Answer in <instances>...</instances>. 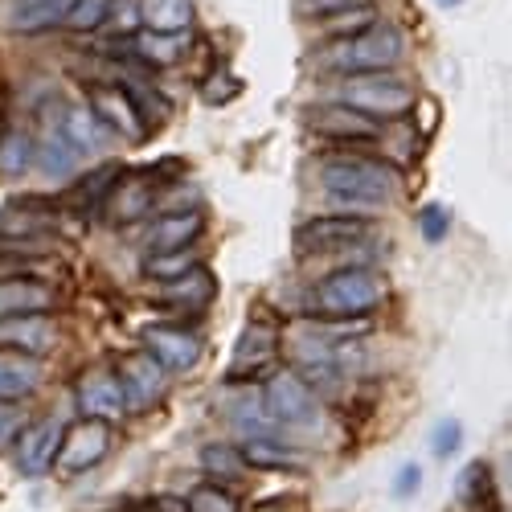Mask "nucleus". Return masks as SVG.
<instances>
[{"mask_svg":"<svg viewBox=\"0 0 512 512\" xmlns=\"http://www.w3.org/2000/svg\"><path fill=\"white\" fill-rule=\"evenodd\" d=\"M320 185L332 193L336 213L373 218L394 193H402V173L390 160L361 156V148H336V156L320 164Z\"/></svg>","mask_w":512,"mask_h":512,"instance_id":"obj_1","label":"nucleus"},{"mask_svg":"<svg viewBox=\"0 0 512 512\" xmlns=\"http://www.w3.org/2000/svg\"><path fill=\"white\" fill-rule=\"evenodd\" d=\"M406 58V37L402 29L377 21L365 33H353L345 41H328L316 54V66L336 74V78H357V74H386L398 70V62Z\"/></svg>","mask_w":512,"mask_h":512,"instance_id":"obj_2","label":"nucleus"},{"mask_svg":"<svg viewBox=\"0 0 512 512\" xmlns=\"http://www.w3.org/2000/svg\"><path fill=\"white\" fill-rule=\"evenodd\" d=\"M390 300V279L373 267H336L312 287V312L324 320H361Z\"/></svg>","mask_w":512,"mask_h":512,"instance_id":"obj_3","label":"nucleus"},{"mask_svg":"<svg viewBox=\"0 0 512 512\" xmlns=\"http://www.w3.org/2000/svg\"><path fill=\"white\" fill-rule=\"evenodd\" d=\"M332 95H336V103H345V107H353V111L369 115L373 123L406 115V111L414 107V99H418V95L406 87V82H402L394 70H386V74H357V78H340Z\"/></svg>","mask_w":512,"mask_h":512,"instance_id":"obj_4","label":"nucleus"},{"mask_svg":"<svg viewBox=\"0 0 512 512\" xmlns=\"http://www.w3.org/2000/svg\"><path fill=\"white\" fill-rule=\"evenodd\" d=\"M263 402H267V414L275 422V431L279 426H287V431H312L316 418H320L316 390L295 369L271 377V386L263 390Z\"/></svg>","mask_w":512,"mask_h":512,"instance_id":"obj_5","label":"nucleus"},{"mask_svg":"<svg viewBox=\"0 0 512 512\" xmlns=\"http://www.w3.org/2000/svg\"><path fill=\"white\" fill-rule=\"evenodd\" d=\"M107 451H111V422L78 418V422L62 426V443H58L54 467L66 476H78V472H91L95 463H103Z\"/></svg>","mask_w":512,"mask_h":512,"instance_id":"obj_6","label":"nucleus"},{"mask_svg":"<svg viewBox=\"0 0 512 512\" xmlns=\"http://www.w3.org/2000/svg\"><path fill=\"white\" fill-rule=\"evenodd\" d=\"M369 238V218H357V213H324V218H312L295 234V250L300 259H328L340 246H353Z\"/></svg>","mask_w":512,"mask_h":512,"instance_id":"obj_7","label":"nucleus"},{"mask_svg":"<svg viewBox=\"0 0 512 512\" xmlns=\"http://www.w3.org/2000/svg\"><path fill=\"white\" fill-rule=\"evenodd\" d=\"M308 127L320 140H328L336 148H373L381 140V127L369 115H361V111H353L345 103H336V99L316 107V111H308Z\"/></svg>","mask_w":512,"mask_h":512,"instance_id":"obj_8","label":"nucleus"},{"mask_svg":"<svg viewBox=\"0 0 512 512\" xmlns=\"http://www.w3.org/2000/svg\"><path fill=\"white\" fill-rule=\"evenodd\" d=\"M115 381H119V390H123V406L127 410H152L164 398L168 373L160 369V361L148 349H136V353H127L115 365Z\"/></svg>","mask_w":512,"mask_h":512,"instance_id":"obj_9","label":"nucleus"},{"mask_svg":"<svg viewBox=\"0 0 512 512\" xmlns=\"http://www.w3.org/2000/svg\"><path fill=\"white\" fill-rule=\"evenodd\" d=\"M58 345V324L50 312H25V316H0V349L21 357H46Z\"/></svg>","mask_w":512,"mask_h":512,"instance_id":"obj_10","label":"nucleus"},{"mask_svg":"<svg viewBox=\"0 0 512 512\" xmlns=\"http://www.w3.org/2000/svg\"><path fill=\"white\" fill-rule=\"evenodd\" d=\"M144 349L160 361L164 373H189L201 361V336L177 324H148L144 328Z\"/></svg>","mask_w":512,"mask_h":512,"instance_id":"obj_11","label":"nucleus"},{"mask_svg":"<svg viewBox=\"0 0 512 512\" xmlns=\"http://www.w3.org/2000/svg\"><path fill=\"white\" fill-rule=\"evenodd\" d=\"M87 107L95 111V119L107 127L111 136H123L127 144H140V140L148 136V123L140 119L136 103L127 99V91H123V87H91Z\"/></svg>","mask_w":512,"mask_h":512,"instance_id":"obj_12","label":"nucleus"},{"mask_svg":"<svg viewBox=\"0 0 512 512\" xmlns=\"http://www.w3.org/2000/svg\"><path fill=\"white\" fill-rule=\"evenodd\" d=\"M74 398H78L82 418L119 422V418L127 414V406H123V390H119V381H115V369H107V365L82 373V377H78V386H74Z\"/></svg>","mask_w":512,"mask_h":512,"instance_id":"obj_13","label":"nucleus"},{"mask_svg":"<svg viewBox=\"0 0 512 512\" xmlns=\"http://www.w3.org/2000/svg\"><path fill=\"white\" fill-rule=\"evenodd\" d=\"M279 328L271 324H246V332L238 336V345H234V361H230V373L226 381H254L259 377L275 357H279Z\"/></svg>","mask_w":512,"mask_h":512,"instance_id":"obj_14","label":"nucleus"},{"mask_svg":"<svg viewBox=\"0 0 512 512\" xmlns=\"http://www.w3.org/2000/svg\"><path fill=\"white\" fill-rule=\"evenodd\" d=\"M62 426L58 418H41L33 426H25V431L17 435V467L21 476H46L54 467V455H58V443H62Z\"/></svg>","mask_w":512,"mask_h":512,"instance_id":"obj_15","label":"nucleus"},{"mask_svg":"<svg viewBox=\"0 0 512 512\" xmlns=\"http://www.w3.org/2000/svg\"><path fill=\"white\" fill-rule=\"evenodd\" d=\"M213 291H218V283H213V275L205 267L181 275V279H168L160 283L156 291V304L168 308V312H177V316H201L209 304H213Z\"/></svg>","mask_w":512,"mask_h":512,"instance_id":"obj_16","label":"nucleus"},{"mask_svg":"<svg viewBox=\"0 0 512 512\" xmlns=\"http://www.w3.org/2000/svg\"><path fill=\"white\" fill-rule=\"evenodd\" d=\"M160 197V181H156V168H144V173H123L119 185L111 189L107 205H111V222H136L156 205Z\"/></svg>","mask_w":512,"mask_h":512,"instance_id":"obj_17","label":"nucleus"},{"mask_svg":"<svg viewBox=\"0 0 512 512\" xmlns=\"http://www.w3.org/2000/svg\"><path fill=\"white\" fill-rule=\"evenodd\" d=\"M193 50V33H152L140 29L132 33V54L136 62L152 66V70H168V66H181V58Z\"/></svg>","mask_w":512,"mask_h":512,"instance_id":"obj_18","label":"nucleus"},{"mask_svg":"<svg viewBox=\"0 0 512 512\" xmlns=\"http://www.w3.org/2000/svg\"><path fill=\"white\" fill-rule=\"evenodd\" d=\"M201 234H205L201 209L160 213L156 226H152V234H148V254H152V250H185V246H197Z\"/></svg>","mask_w":512,"mask_h":512,"instance_id":"obj_19","label":"nucleus"},{"mask_svg":"<svg viewBox=\"0 0 512 512\" xmlns=\"http://www.w3.org/2000/svg\"><path fill=\"white\" fill-rule=\"evenodd\" d=\"M74 0H17L9 9L5 25L21 37H33V33H50L58 25H66V13H70Z\"/></svg>","mask_w":512,"mask_h":512,"instance_id":"obj_20","label":"nucleus"},{"mask_svg":"<svg viewBox=\"0 0 512 512\" xmlns=\"http://www.w3.org/2000/svg\"><path fill=\"white\" fill-rule=\"evenodd\" d=\"M50 283L41 279H25V275H9L0 279V316H25V312H50L54 308Z\"/></svg>","mask_w":512,"mask_h":512,"instance_id":"obj_21","label":"nucleus"},{"mask_svg":"<svg viewBox=\"0 0 512 512\" xmlns=\"http://www.w3.org/2000/svg\"><path fill=\"white\" fill-rule=\"evenodd\" d=\"M136 13L140 25H148L152 33H193L197 21L193 0H140Z\"/></svg>","mask_w":512,"mask_h":512,"instance_id":"obj_22","label":"nucleus"},{"mask_svg":"<svg viewBox=\"0 0 512 512\" xmlns=\"http://www.w3.org/2000/svg\"><path fill=\"white\" fill-rule=\"evenodd\" d=\"M41 381H46V369H41L37 357H0V402H21L29 398Z\"/></svg>","mask_w":512,"mask_h":512,"instance_id":"obj_23","label":"nucleus"},{"mask_svg":"<svg viewBox=\"0 0 512 512\" xmlns=\"http://www.w3.org/2000/svg\"><path fill=\"white\" fill-rule=\"evenodd\" d=\"M226 418H230L234 431H242L246 439L275 435V422L267 414V402H263V394H254V386H246L238 398L226 402Z\"/></svg>","mask_w":512,"mask_h":512,"instance_id":"obj_24","label":"nucleus"},{"mask_svg":"<svg viewBox=\"0 0 512 512\" xmlns=\"http://www.w3.org/2000/svg\"><path fill=\"white\" fill-rule=\"evenodd\" d=\"M58 127H62V136L70 140V148H74L78 156H82V152H103V148L111 144V132L95 119L91 107H70Z\"/></svg>","mask_w":512,"mask_h":512,"instance_id":"obj_25","label":"nucleus"},{"mask_svg":"<svg viewBox=\"0 0 512 512\" xmlns=\"http://www.w3.org/2000/svg\"><path fill=\"white\" fill-rule=\"evenodd\" d=\"M242 459H246V467H263V472H300L304 467V455L295 447H287V443H279V435L246 439Z\"/></svg>","mask_w":512,"mask_h":512,"instance_id":"obj_26","label":"nucleus"},{"mask_svg":"<svg viewBox=\"0 0 512 512\" xmlns=\"http://www.w3.org/2000/svg\"><path fill=\"white\" fill-rule=\"evenodd\" d=\"M50 230V213L41 201H13L0 209V238H41Z\"/></svg>","mask_w":512,"mask_h":512,"instance_id":"obj_27","label":"nucleus"},{"mask_svg":"<svg viewBox=\"0 0 512 512\" xmlns=\"http://www.w3.org/2000/svg\"><path fill=\"white\" fill-rule=\"evenodd\" d=\"M33 160H41V173L46 177H70L74 164H78V152L70 148V140L62 136L58 123H46V132H41V140L33 148Z\"/></svg>","mask_w":512,"mask_h":512,"instance_id":"obj_28","label":"nucleus"},{"mask_svg":"<svg viewBox=\"0 0 512 512\" xmlns=\"http://www.w3.org/2000/svg\"><path fill=\"white\" fill-rule=\"evenodd\" d=\"M119 177H123V164H99L91 177H82V181L70 189V201H74L82 213H99V209L107 205L111 189L119 185Z\"/></svg>","mask_w":512,"mask_h":512,"instance_id":"obj_29","label":"nucleus"},{"mask_svg":"<svg viewBox=\"0 0 512 512\" xmlns=\"http://www.w3.org/2000/svg\"><path fill=\"white\" fill-rule=\"evenodd\" d=\"M205 267L201 259V250L197 246H185V250H152L148 259H144V275L156 279V283H168V279H181L189 271Z\"/></svg>","mask_w":512,"mask_h":512,"instance_id":"obj_30","label":"nucleus"},{"mask_svg":"<svg viewBox=\"0 0 512 512\" xmlns=\"http://www.w3.org/2000/svg\"><path fill=\"white\" fill-rule=\"evenodd\" d=\"M312 25H316V33L328 37V41H345V37L365 33V29L377 25V5H361V9H349V13H332V17H320V21H312Z\"/></svg>","mask_w":512,"mask_h":512,"instance_id":"obj_31","label":"nucleus"},{"mask_svg":"<svg viewBox=\"0 0 512 512\" xmlns=\"http://www.w3.org/2000/svg\"><path fill=\"white\" fill-rule=\"evenodd\" d=\"M33 160V140L17 127H0V177H21Z\"/></svg>","mask_w":512,"mask_h":512,"instance_id":"obj_32","label":"nucleus"},{"mask_svg":"<svg viewBox=\"0 0 512 512\" xmlns=\"http://www.w3.org/2000/svg\"><path fill=\"white\" fill-rule=\"evenodd\" d=\"M181 504H185V512H242L238 496L226 484H197Z\"/></svg>","mask_w":512,"mask_h":512,"instance_id":"obj_33","label":"nucleus"},{"mask_svg":"<svg viewBox=\"0 0 512 512\" xmlns=\"http://www.w3.org/2000/svg\"><path fill=\"white\" fill-rule=\"evenodd\" d=\"M201 467H205L209 476H218V480H238V476L246 472V459H242V451L230 447V443H209V447L201 451Z\"/></svg>","mask_w":512,"mask_h":512,"instance_id":"obj_34","label":"nucleus"},{"mask_svg":"<svg viewBox=\"0 0 512 512\" xmlns=\"http://www.w3.org/2000/svg\"><path fill=\"white\" fill-rule=\"evenodd\" d=\"M459 500L472 504V508H484L492 500V472L488 463H467L463 476H459Z\"/></svg>","mask_w":512,"mask_h":512,"instance_id":"obj_35","label":"nucleus"},{"mask_svg":"<svg viewBox=\"0 0 512 512\" xmlns=\"http://www.w3.org/2000/svg\"><path fill=\"white\" fill-rule=\"evenodd\" d=\"M107 17H111V0H74L66 13V25L74 33H95L107 25Z\"/></svg>","mask_w":512,"mask_h":512,"instance_id":"obj_36","label":"nucleus"},{"mask_svg":"<svg viewBox=\"0 0 512 512\" xmlns=\"http://www.w3.org/2000/svg\"><path fill=\"white\" fill-rule=\"evenodd\" d=\"M418 230H422V238L426 242H443L447 234H451V209L447 205H422L418 209Z\"/></svg>","mask_w":512,"mask_h":512,"instance_id":"obj_37","label":"nucleus"},{"mask_svg":"<svg viewBox=\"0 0 512 512\" xmlns=\"http://www.w3.org/2000/svg\"><path fill=\"white\" fill-rule=\"evenodd\" d=\"M242 91V82L230 74V70H213L205 82H201V99L209 103V107H218V103H230L234 95Z\"/></svg>","mask_w":512,"mask_h":512,"instance_id":"obj_38","label":"nucleus"},{"mask_svg":"<svg viewBox=\"0 0 512 512\" xmlns=\"http://www.w3.org/2000/svg\"><path fill=\"white\" fill-rule=\"evenodd\" d=\"M361 5H373V0H295V13H300L304 21H320V17H332V13L361 9Z\"/></svg>","mask_w":512,"mask_h":512,"instance_id":"obj_39","label":"nucleus"},{"mask_svg":"<svg viewBox=\"0 0 512 512\" xmlns=\"http://www.w3.org/2000/svg\"><path fill=\"white\" fill-rule=\"evenodd\" d=\"M25 422H29V414H25L21 402H0V451H9L17 443V435L25 431Z\"/></svg>","mask_w":512,"mask_h":512,"instance_id":"obj_40","label":"nucleus"},{"mask_svg":"<svg viewBox=\"0 0 512 512\" xmlns=\"http://www.w3.org/2000/svg\"><path fill=\"white\" fill-rule=\"evenodd\" d=\"M459 443H463V426H459L455 418H447V422H439V426H435L431 447H435V455H439V459L455 455V451H459Z\"/></svg>","mask_w":512,"mask_h":512,"instance_id":"obj_41","label":"nucleus"},{"mask_svg":"<svg viewBox=\"0 0 512 512\" xmlns=\"http://www.w3.org/2000/svg\"><path fill=\"white\" fill-rule=\"evenodd\" d=\"M107 21L123 25L119 33H136V25H140V13H136L132 5H123V0H111V17H107Z\"/></svg>","mask_w":512,"mask_h":512,"instance_id":"obj_42","label":"nucleus"},{"mask_svg":"<svg viewBox=\"0 0 512 512\" xmlns=\"http://www.w3.org/2000/svg\"><path fill=\"white\" fill-rule=\"evenodd\" d=\"M418 484H422V472H418V463H406L402 472H398V480H394V492L406 500V496H414L418 492Z\"/></svg>","mask_w":512,"mask_h":512,"instance_id":"obj_43","label":"nucleus"},{"mask_svg":"<svg viewBox=\"0 0 512 512\" xmlns=\"http://www.w3.org/2000/svg\"><path fill=\"white\" fill-rule=\"evenodd\" d=\"M254 512H291V508H287V504H259Z\"/></svg>","mask_w":512,"mask_h":512,"instance_id":"obj_44","label":"nucleus"},{"mask_svg":"<svg viewBox=\"0 0 512 512\" xmlns=\"http://www.w3.org/2000/svg\"><path fill=\"white\" fill-rule=\"evenodd\" d=\"M439 5H443V9H459V5H463V0H439Z\"/></svg>","mask_w":512,"mask_h":512,"instance_id":"obj_45","label":"nucleus"},{"mask_svg":"<svg viewBox=\"0 0 512 512\" xmlns=\"http://www.w3.org/2000/svg\"><path fill=\"white\" fill-rule=\"evenodd\" d=\"M0 127H5V123H0Z\"/></svg>","mask_w":512,"mask_h":512,"instance_id":"obj_46","label":"nucleus"}]
</instances>
